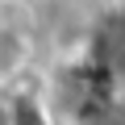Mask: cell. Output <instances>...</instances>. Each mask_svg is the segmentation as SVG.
Wrapping results in <instances>:
<instances>
[{"mask_svg":"<svg viewBox=\"0 0 125 125\" xmlns=\"http://www.w3.org/2000/svg\"><path fill=\"white\" fill-rule=\"evenodd\" d=\"M88 62H92L108 83L125 79V9H113V13H104V17L96 21L92 58H88Z\"/></svg>","mask_w":125,"mask_h":125,"instance_id":"cell-1","label":"cell"},{"mask_svg":"<svg viewBox=\"0 0 125 125\" xmlns=\"http://www.w3.org/2000/svg\"><path fill=\"white\" fill-rule=\"evenodd\" d=\"M9 125H50V117L38 96L17 92V96H9Z\"/></svg>","mask_w":125,"mask_h":125,"instance_id":"cell-2","label":"cell"}]
</instances>
